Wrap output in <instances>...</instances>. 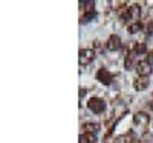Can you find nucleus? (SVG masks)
I'll return each mask as SVG.
<instances>
[{"instance_id":"f257e3e1","label":"nucleus","mask_w":153,"mask_h":143,"mask_svg":"<svg viewBox=\"0 0 153 143\" xmlns=\"http://www.w3.org/2000/svg\"><path fill=\"white\" fill-rule=\"evenodd\" d=\"M87 108L91 110L92 113H95V114H101L106 110V102L101 98H92V99H89V102H87Z\"/></svg>"},{"instance_id":"f03ea898","label":"nucleus","mask_w":153,"mask_h":143,"mask_svg":"<svg viewBox=\"0 0 153 143\" xmlns=\"http://www.w3.org/2000/svg\"><path fill=\"white\" fill-rule=\"evenodd\" d=\"M95 58V52L92 49H81L80 50V56H78V61L81 66H89Z\"/></svg>"},{"instance_id":"7ed1b4c3","label":"nucleus","mask_w":153,"mask_h":143,"mask_svg":"<svg viewBox=\"0 0 153 143\" xmlns=\"http://www.w3.org/2000/svg\"><path fill=\"white\" fill-rule=\"evenodd\" d=\"M136 73H138V78H147L152 75V66L147 62V61H139L136 62Z\"/></svg>"},{"instance_id":"20e7f679","label":"nucleus","mask_w":153,"mask_h":143,"mask_svg":"<svg viewBox=\"0 0 153 143\" xmlns=\"http://www.w3.org/2000/svg\"><path fill=\"white\" fill-rule=\"evenodd\" d=\"M106 47H107V50H110V52L120 50V49H121V38H120L117 34L110 35V37L107 38V41H106Z\"/></svg>"},{"instance_id":"39448f33","label":"nucleus","mask_w":153,"mask_h":143,"mask_svg":"<svg viewBox=\"0 0 153 143\" xmlns=\"http://www.w3.org/2000/svg\"><path fill=\"white\" fill-rule=\"evenodd\" d=\"M97 79H98L101 84L109 85V84H112V81H113V75H112L109 70H106V69H100V70L97 72Z\"/></svg>"},{"instance_id":"423d86ee","label":"nucleus","mask_w":153,"mask_h":143,"mask_svg":"<svg viewBox=\"0 0 153 143\" xmlns=\"http://www.w3.org/2000/svg\"><path fill=\"white\" fill-rule=\"evenodd\" d=\"M149 120H150V117L146 114V113H136L135 114V117H133V122H135V125H138V126H146L147 123H149Z\"/></svg>"},{"instance_id":"0eeeda50","label":"nucleus","mask_w":153,"mask_h":143,"mask_svg":"<svg viewBox=\"0 0 153 143\" xmlns=\"http://www.w3.org/2000/svg\"><path fill=\"white\" fill-rule=\"evenodd\" d=\"M141 15V6L139 5H132L127 8L126 11V17H130V18H139Z\"/></svg>"},{"instance_id":"6e6552de","label":"nucleus","mask_w":153,"mask_h":143,"mask_svg":"<svg viewBox=\"0 0 153 143\" xmlns=\"http://www.w3.org/2000/svg\"><path fill=\"white\" fill-rule=\"evenodd\" d=\"M149 79L147 78H138V79H135V82H133V87H135V90L136 92H143V90H146L147 87H149Z\"/></svg>"},{"instance_id":"1a4fd4ad","label":"nucleus","mask_w":153,"mask_h":143,"mask_svg":"<svg viewBox=\"0 0 153 143\" xmlns=\"http://www.w3.org/2000/svg\"><path fill=\"white\" fill-rule=\"evenodd\" d=\"M80 143H97V137L92 133H83L80 136Z\"/></svg>"},{"instance_id":"9d476101","label":"nucleus","mask_w":153,"mask_h":143,"mask_svg":"<svg viewBox=\"0 0 153 143\" xmlns=\"http://www.w3.org/2000/svg\"><path fill=\"white\" fill-rule=\"evenodd\" d=\"M83 129H84V133H92V134H95L98 129H100V125H98V123H84V125H83Z\"/></svg>"},{"instance_id":"9b49d317","label":"nucleus","mask_w":153,"mask_h":143,"mask_svg":"<svg viewBox=\"0 0 153 143\" xmlns=\"http://www.w3.org/2000/svg\"><path fill=\"white\" fill-rule=\"evenodd\" d=\"M124 67H126V70H132V69L136 67V64H135V61H133V55H127V56H126Z\"/></svg>"},{"instance_id":"f8f14e48","label":"nucleus","mask_w":153,"mask_h":143,"mask_svg":"<svg viewBox=\"0 0 153 143\" xmlns=\"http://www.w3.org/2000/svg\"><path fill=\"white\" fill-rule=\"evenodd\" d=\"M133 52H135V55L146 54V52H147V46H146V43H136L135 47H133Z\"/></svg>"},{"instance_id":"ddd939ff","label":"nucleus","mask_w":153,"mask_h":143,"mask_svg":"<svg viewBox=\"0 0 153 143\" xmlns=\"http://www.w3.org/2000/svg\"><path fill=\"white\" fill-rule=\"evenodd\" d=\"M143 29V24L139 23V21H135V23H132L130 26H129V32L130 34H136V32H139Z\"/></svg>"},{"instance_id":"4468645a","label":"nucleus","mask_w":153,"mask_h":143,"mask_svg":"<svg viewBox=\"0 0 153 143\" xmlns=\"http://www.w3.org/2000/svg\"><path fill=\"white\" fill-rule=\"evenodd\" d=\"M94 17H95V12H94V11H89L87 14L84 15V18H83V23H87L89 20H92Z\"/></svg>"},{"instance_id":"2eb2a0df","label":"nucleus","mask_w":153,"mask_h":143,"mask_svg":"<svg viewBox=\"0 0 153 143\" xmlns=\"http://www.w3.org/2000/svg\"><path fill=\"white\" fill-rule=\"evenodd\" d=\"M146 61L150 64V66H153V50H150L149 54H147V58H146Z\"/></svg>"}]
</instances>
